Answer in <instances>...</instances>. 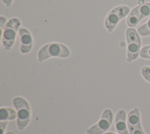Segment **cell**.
Segmentation results:
<instances>
[{
  "label": "cell",
  "mask_w": 150,
  "mask_h": 134,
  "mask_svg": "<svg viewBox=\"0 0 150 134\" xmlns=\"http://www.w3.org/2000/svg\"><path fill=\"white\" fill-rule=\"evenodd\" d=\"M6 134H16V133H14V132H12V131H8V132H7L6 133Z\"/></svg>",
  "instance_id": "obj_20"
},
{
  "label": "cell",
  "mask_w": 150,
  "mask_h": 134,
  "mask_svg": "<svg viewBox=\"0 0 150 134\" xmlns=\"http://www.w3.org/2000/svg\"><path fill=\"white\" fill-rule=\"evenodd\" d=\"M115 127L119 134H129L127 122L126 113L124 109H120L115 118Z\"/></svg>",
  "instance_id": "obj_10"
},
{
  "label": "cell",
  "mask_w": 150,
  "mask_h": 134,
  "mask_svg": "<svg viewBox=\"0 0 150 134\" xmlns=\"http://www.w3.org/2000/svg\"><path fill=\"white\" fill-rule=\"evenodd\" d=\"M2 1L7 7H10L13 2V0H2Z\"/></svg>",
  "instance_id": "obj_17"
},
{
  "label": "cell",
  "mask_w": 150,
  "mask_h": 134,
  "mask_svg": "<svg viewBox=\"0 0 150 134\" xmlns=\"http://www.w3.org/2000/svg\"><path fill=\"white\" fill-rule=\"evenodd\" d=\"M150 16V2L138 5L130 11L127 18V24L129 28L135 27L143 18Z\"/></svg>",
  "instance_id": "obj_7"
},
{
  "label": "cell",
  "mask_w": 150,
  "mask_h": 134,
  "mask_svg": "<svg viewBox=\"0 0 150 134\" xmlns=\"http://www.w3.org/2000/svg\"><path fill=\"white\" fill-rule=\"evenodd\" d=\"M6 22H7L6 18L5 17L3 16H0V28H1V30H2L4 28Z\"/></svg>",
  "instance_id": "obj_16"
},
{
  "label": "cell",
  "mask_w": 150,
  "mask_h": 134,
  "mask_svg": "<svg viewBox=\"0 0 150 134\" xmlns=\"http://www.w3.org/2000/svg\"><path fill=\"white\" fill-rule=\"evenodd\" d=\"M103 134H119V133H114V132H107Z\"/></svg>",
  "instance_id": "obj_19"
},
{
  "label": "cell",
  "mask_w": 150,
  "mask_h": 134,
  "mask_svg": "<svg viewBox=\"0 0 150 134\" xmlns=\"http://www.w3.org/2000/svg\"><path fill=\"white\" fill-rule=\"evenodd\" d=\"M137 31L139 35L141 36H146L150 35V18L145 23L140 25Z\"/></svg>",
  "instance_id": "obj_12"
},
{
  "label": "cell",
  "mask_w": 150,
  "mask_h": 134,
  "mask_svg": "<svg viewBox=\"0 0 150 134\" xmlns=\"http://www.w3.org/2000/svg\"><path fill=\"white\" fill-rule=\"evenodd\" d=\"M21 21L18 18H12L8 20L4 28L1 30L2 44L7 51H9L13 47L17 32L21 28Z\"/></svg>",
  "instance_id": "obj_2"
},
{
  "label": "cell",
  "mask_w": 150,
  "mask_h": 134,
  "mask_svg": "<svg viewBox=\"0 0 150 134\" xmlns=\"http://www.w3.org/2000/svg\"><path fill=\"white\" fill-rule=\"evenodd\" d=\"M8 121H1L0 122V134H5V132L8 125Z\"/></svg>",
  "instance_id": "obj_15"
},
{
  "label": "cell",
  "mask_w": 150,
  "mask_h": 134,
  "mask_svg": "<svg viewBox=\"0 0 150 134\" xmlns=\"http://www.w3.org/2000/svg\"><path fill=\"white\" fill-rule=\"evenodd\" d=\"M141 73L142 77L150 83V66H144L141 69Z\"/></svg>",
  "instance_id": "obj_14"
},
{
  "label": "cell",
  "mask_w": 150,
  "mask_h": 134,
  "mask_svg": "<svg viewBox=\"0 0 150 134\" xmlns=\"http://www.w3.org/2000/svg\"><path fill=\"white\" fill-rule=\"evenodd\" d=\"M125 37L127 43V61L132 62L139 56L141 49V41L137 31L133 28H128L125 31Z\"/></svg>",
  "instance_id": "obj_4"
},
{
  "label": "cell",
  "mask_w": 150,
  "mask_h": 134,
  "mask_svg": "<svg viewBox=\"0 0 150 134\" xmlns=\"http://www.w3.org/2000/svg\"><path fill=\"white\" fill-rule=\"evenodd\" d=\"M19 34L21 41V52L23 54L29 53L32 50L33 45V40L31 33L28 29L24 27H21L19 29Z\"/></svg>",
  "instance_id": "obj_9"
},
{
  "label": "cell",
  "mask_w": 150,
  "mask_h": 134,
  "mask_svg": "<svg viewBox=\"0 0 150 134\" xmlns=\"http://www.w3.org/2000/svg\"><path fill=\"white\" fill-rule=\"evenodd\" d=\"M12 103L16 109V123L18 128L23 130L29 123L31 118V109L28 102L21 96H16L12 100Z\"/></svg>",
  "instance_id": "obj_3"
},
{
  "label": "cell",
  "mask_w": 150,
  "mask_h": 134,
  "mask_svg": "<svg viewBox=\"0 0 150 134\" xmlns=\"http://www.w3.org/2000/svg\"><path fill=\"white\" fill-rule=\"evenodd\" d=\"M144 3H145V2H144V0H139V1H138V5H142V4H144Z\"/></svg>",
  "instance_id": "obj_18"
},
{
  "label": "cell",
  "mask_w": 150,
  "mask_h": 134,
  "mask_svg": "<svg viewBox=\"0 0 150 134\" xmlns=\"http://www.w3.org/2000/svg\"><path fill=\"white\" fill-rule=\"evenodd\" d=\"M127 122L129 134H145L141 127L138 108H135L128 113Z\"/></svg>",
  "instance_id": "obj_8"
},
{
  "label": "cell",
  "mask_w": 150,
  "mask_h": 134,
  "mask_svg": "<svg viewBox=\"0 0 150 134\" xmlns=\"http://www.w3.org/2000/svg\"><path fill=\"white\" fill-rule=\"evenodd\" d=\"M113 113L110 109H105L100 120L86 130L87 134H103L111 127L113 120Z\"/></svg>",
  "instance_id": "obj_6"
},
{
  "label": "cell",
  "mask_w": 150,
  "mask_h": 134,
  "mask_svg": "<svg viewBox=\"0 0 150 134\" xmlns=\"http://www.w3.org/2000/svg\"><path fill=\"white\" fill-rule=\"evenodd\" d=\"M17 118V112L12 108L1 107L0 109L1 121L12 120Z\"/></svg>",
  "instance_id": "obj_11"
},
{
  "label": "cell",
  "mask_w": 150,
  "mask_h": 134,
  "mask_svg": "<svg viewBox=\"0 0 150 134\" xmlns=\"http://www.w3.org/2000/svg\"><path fill=\"white\" fill-rule=\"evenodd\" d=\"M130 8L128 6L120 5L113 8L106 16L104 25L106 29L112 32L120 20L128 16Z\"/></svg>",
  "instance_id": "obj_5"
},
{
  "label": "cell",
  "mask_w": 150,
  "mask_h": 134,
  "mask_svg": "<svg viewBox=\"0 0 150 134\" xmlns=\"http://www.w3.org/2000/svg\"><path fill=\"white\" fill-rule=\"evenodd\" d=\"M139 56L143 59H150V45L143 46L139 52Z\"/></svg>",
  "instance_id": "obj_13"
},
{
  "label": "cell",
  "mask_w": 150,
  "mask_h": 134,
  "mask_svg": "<svg viewBox=\"0 0 150 134\" xmlns=\"http://www.w3.org/2000/svg\"><path fill=\"white\" fill-rule=\"evenodd\" d=\"M70 51L65 45L57 42H52L43 45L38 53V60L42 62L52 57L66 58L70 56Z\"/></svg>",
  "instance_id": "obj_1"
}]
</instances>
